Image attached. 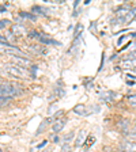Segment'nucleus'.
<instances>
[{
  "label": "nucleus",
  "mask_w": 136,
  "mask_h": 152,
  "mask_svg": "<svg viewBox=\"0 0 136 152\" xmlns=\"http://www.w3.org/2000/svg\"><path fill=\"white\" fill-rule=\"evenodd\" d=\"M6 71L12 76V77H16V79H25V77L29 76L27 71L18 65H6Z\"/></svg>",
  "instance_id": "obj_1"
},
{
  "label": "nucleus",
  "mask_w": 136,
  "mask_h": 152,
  "mask_svg": "<svg viewBox=\"0 0 136 152\" xmlns=\"http://www.w3.org/2000/svg\"><path fill=\"white\" fill-rule=\"evenodd\" d=\"M19 94H21V91L18 88H15L14 86L8 84V83H0V96L11 98V96H15V95Z\"/></svg>",
  "instance_id": "obj_2"
},
{
  "label": "nucleus",
  "mask_w": 136,
  "mask_h": 152,
  "mask_svg": "<svg viewBox=\"0 0 136 152\" xmlns=\"http://www.w3.org/2000/svg\"><path fill=\"white\" fill-rule=\"evenodd\" d=\"M14 64H16L18 66H22V68H27V66L32 65V61L26 58V57H11Z\"/></svg>",
  "instance_id": "obj_3"
},
{
  "label": "nucleus",
  "mask_w": 136,
  "mask_h": 152,
  "mask_svg": "<svg viewBox=\"0 0 136 152\" xmlns=\"http://www.w3.org/2000/svg\"><path fill=\"white\" fill-rule=\"evenodd\" d=\"M37 39L41 42V44H44V45H61L59 41H54L53 38L48 37V35H45V34H38Z\"/></svg>",
  "instance_id": "obj_4"
},
{
  "label": "nucleus",
  "mask_w": 136,
  "mask_h": 152,
  "mask_svg": "<svg viewBox=\"0 0 136 152\" xmlns=\"http://www.w3.org/2000/svg\"><path fill=\"white\" fill-rule=\"evenodd\" d=\"M86 136H87V132H86L85 129H82V130H79V133L76 134V139H75V145L76 147H80L85 142V140H86Z\"/></svg>",
  "instance_id": "obj_5"
},
{
  "label": "nucleus",
  "mask_w": 136,
  "mask_h": 152,
  "mask_svg": "<svg viewBox=\"0 0 136 152\" xmlns=\"http://www.w3.org/2000/svg\"><path fill=\"white\" fill-rule=\"evenodd\" d=\"M11 31H12V34H15V35H23V34H26V28L23 27L22 25H12Z\"/></svg>",
  "instance_id": "obj_6"
},
{
  "label": "nucleus",
  "mask_w": 136,
  "mask_h": 152,
  "mask_svg": "<svg viewBox=\"0 0 136 152\" xmlns=\"http://www.w3.org/2000/svg\"><path fill=\"white\" fill-rule=\"evenodd\" d=\"M123 151L124 152H136V142H129V141H125L123 142Z\"/></svg>",
  "instance_id": "obj_7"
},
{
  "label": "nucleus",
  "mask_w": 136,
  "mask_h": 152,
  "mask_svg": "<svg viewBox=\"0 0 136 152\" xmlns=\"http://www.w3.org/2000/svg\"><path fill=\"white\" fill-rule=\"evenodd\" d=\"M120 66L124 68V69H132V68H136V60H124L120 63Z\"/></svg>",
  "instance_id": "obj_8"
},
{
  "label": "nucleus",
  "mask_w": 136,
  "mask_h": 152,
  "mask_svg": "<svg viewBox=\"0 0 136 152\" xmlns=\"http://www.w3.org/2000/svg\"><path fill=\"white\" fill-rule=\"evenodd\" d=\"M64 125H65V121H64V120H56L53 122V126H52V129H53L54 133H57V132H60V130L63 129Z\"/></svg>",
  "instance_id": "obj_9"
},
{
  "label": "nucleus",
  "mask_w": 136,
  "mask_h": 152,
  "mask_svg": "<svg viewBox=\"0 0 136 152\" xmlns=\"http://www.w3.org/2000/svg\"><path fill=\"white\" fill-rule=\"evenodd\" d=\"M74 113L78 114V115H85L87 111H86V106L85 104H76L74 107Z\"/></svg>",
  "instance_id": "obj_10"
},
{
  "label": "nucleus",
  "mask_w": 136,
  "mask_h": 152,
  "mask_svg": "<svg viewBox=\"0 0 136 152\" xmlns=\"http://www.w3.org/2000/svg\"><path fill=\"white\" fill-rule=\"evenodd\" d=\"M129 11H131V10L128 8V7H121V8L117 11V18L118 19H124L125 16L128 15V14H129Z\"/></svg>",
  "instance_id": "obj_11"
},
{
  "label": "nucleus",
  "mask_w": 136,
  "mask_h": 152,
  "mask_svg": "<svg viewBox=\"0 0 136 152\" xmlns=\"http://www.w3.org/2000/svg\"><path fill=\"white\" fill-rule=\"evenodd\" d=\"M113 96H114V92H112V91H104L99 94V98H101L102 101H112Z\"/></svg>",
  "instance_id": "obj_12"
},
{
  "label": "nucleus",
  "mask_w": 136,
  "mask_h": 152,
  "mask_svg": "<svg viewBox=\"0 0 136 152\" xmlns=\"http://www.w3.org/2000/svg\"><path fill=\"white\" fill-rule=\"evenodd\" d=\"M125 137L129 142H136V132H129V133H125Z\"/></svg>",
  "instance_id": "obj_13"
},
{
  "label": "nucleus",
  "mask_w": 136,
  "mask_h": 152,
  "mask_svg": "<svg viewBox=\"0 0 136 152\" xmlns=\"http://www.w3.org/2000/svg\"><path fill=\"white\" fill-rule=\"evenodd\" d=\"M19 16H23V18L32 19V20H35V15L34 14H29V12H19Z\"/></svg>",
  "instance_id": "obj_14"
},
{
  "label": "nucleus",
  "mask_w": 136,
  "mask_h": 152,
  "mask_svg": "<svg viewBox=\"0 0 136 152\" xmlns=\"http://www.w3.org/2000/svg\"><path fill=\"white\" fill-rule=\"evenodd\" d=\"M33 11H34V12L38 11V14H46L45 11H48V8H42V7H40V6H35V7H33Z\"/></svg>",
  "instance_id": "obj_15"
},
{
  "label": "nucleus",
  "mask_w": 136,
  "mask_h": 152,
  "mask_svg": "<svg viewBox=\"0 0 136 152\" xmlns=\"http://www.w3.org/2000/svg\"><path fill=\"white\" fill-rule=\"evenodd\" d=\"M128 103L132 106V107H136V95H131L128 98Z\"/></svg>",
  "instance_id": "obj_16"
},
{
  "label": "nucleus",
  "mask_w": 136,
  "mask_h": 152,
  "mask_svg": "<svg viewBox=\"0 0 136 152\" xmlns=\"http://www.w3.org/2000/svg\"><path fill=\"white\" fill-rule=\"evenodd\" d=\"M95 141V137L94 136H90L89 137V141H87V140H86V148H90V147H91L93 145V142H94Z\"/></svg>",
  "instance_id": "obj_17"
},
{
  "label": "nucleus",
  "mask_w": 136,
  "mask_h": 152,
  "mask_svg": "<svg viewBox=\"0 0 136 152\" xmlns=\"http://www.w3.org/2000/svg\"><path fill=\"white\" fill-rule=\"evenodd\" d=\"M56 109H57L56 104H51V106H49V110H48V114H53L54 111H56Z\"/></svg>",
  "instance_id": "obj_18"
},
{
  "label": "nucleus",
  "mask_w": 136,
  "mask_h": 152,
  "mask_svg": "<svg viewBox=\"0 0 136 152\" xmlns=\"http://www.w3.org/2000/svg\"><path fill=\"white\" fill-rule=\"evenodd\" d=\"M72 137H74V133H72V132L68 133V134H67V136L64 137V142H70V140L72 139Z\"/></svg>",
  "instance_id": "obj_19"
},
{
  "label": "nucleus",
  "mask_w": 136,
  "mask_h": 152,
  "mask_svg": "<svg viewBox=\"0 0 136 152\" xmlns=\"http://www.w3.org/2000/svg\"><path fill=\"white\" fill-rule=\"evenodd\" d=\"M8 99H10V98H4V96H0V107H1V106H4V104L8 102Z\"/></svg>",
  "instance_id": "obj_20"
},
{
  "label": "nucleus",
  "mask_w": 136,
  "mask_h": 152,
  "mask_svg": "<svg viewBox=\"0 0 136 152\" xmlns=\"http://www.w3.org/2000/svg\"><path fill=\"white\" fill-rule=\"evenodd\" d=\"M63 152H71V147L68 145V142H65L63 145Z\"/></svg>",
  "instance_id": "obj_21"
},
{
  "label": "nucleus",
  "mask_w": 136,
  "mask_h": 152,
  "mask_svg": "<svg viewBox=\"0 0 136 152\" xmlns=\"http://www.w3.org/2000/svg\"><path fill=\"white\" fill-rule=\"evenodd\" d=\"M120 126L123 128L124 130H127V128H128V122H127V121H123V122H120Z\"/></svg>",
  "instance_id": "obj_22"
},
{
  "label": "nucleus",
  "mask_w": 136,
  "mask_h": 152,
  "mask_svg": "<svg viewBox=\"0 0 136 152\" xmlns=\"http://www.w3.org/2000/svg\"><path fill=\"white\" fill-rule=\"evenodd\" d=\"M7 23H8V20H1V22H0V28L4 27V26H6Z\"/></svg>",
  "instance_id": "obj_23"
},
{
  "label": "nucleus",
  "mask_w": 136,
  "mask_h": 152,
  "mask_svg": "<svg viewBox=\"0 0 136 152\" xmlns=\"http://www.w3.org/2000/svg\"><path fill=\"white\" fill-rule=\"evenodd\" d=\"M118 152H124V151H123V149H121V151H118Z\"/></svg>",
  "instance_id": "obj_24"
},
{
  "label": "nucleus",
  "mask_w": 136,
  "mask_h": 152,
  "mask_svg": "<svg viewBox=\"0 0 136 152\" xmlns=\"http://www.w3.org/2000/svg\"><path fill=\"white\" fill-rule=\"evenodd\" d=\"M135 19H136V16H135Z\"/></svg>",
  "instance_id": "obj_25"
}]
</instances>
